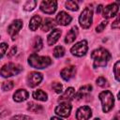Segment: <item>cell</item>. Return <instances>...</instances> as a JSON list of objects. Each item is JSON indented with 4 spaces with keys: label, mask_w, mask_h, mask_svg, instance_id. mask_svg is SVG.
<instances>
[{
    "label": "cell",
    "mask_w": 120,
    "mask_h": 120,
    "mask_svg": "<svg viewBox=\"0 0 120 120\" xmlns=\"http://www.w3.org/2000/svg\"><path fill=\"white\" fill-rule=\"evenodd\" d=\"M111 53L108 50L104 48H98L92 52L91 58L94 61V68L105 67L109 60L111 59Z\"/></svg>",
    "instance_id": "obj_1"
},
{
    "label": "cell",
    "mask_w": 120,
    "mask_h": 120,
    "mask_svg": "<svg viewBox=\"0 0 120 120\" xmlns=\"http://www.w3.org/2000/svg\"><path fill=\"white\" fill-rule=\"evenodd\" d=\"M28 64L34 68H45L52 64V60L49 56H39L37 53H32L28 57Z\"/></svg>",
    "instance_id": "obj_2"
},
{
    "label": "cell",
    "mask_w": 120,
    "mask_h": 120,
    "mask_svg": "<svg viewBox=\"0 0 120 120\" xmlns=\"http://www.w3.org/2000/svg\"><path fill=\"white\" fill-rule=\"evenodd\" d=\"M98 98L101 101L103 112H110L112 110V108L113 107V104H114V98H113V96H112V92H110L109 90L102 91L98 95Z\"/></svg>",
    "instance_id": "obj_3"
},
{
    "label": "cell",
    "mask_w": 120,
    "mask_h": 120,
    "mask_svg": "<svg viewBox=\"0 0 120 120\" xmlns=\"http://www.w3.org/2000/svg\"><path fill=\"white\" fill-rule=\"evenodd\" d=\"M22 70V67L21 65L15 63H8L2 67V68L0 69V74L4 78H8L19 74Z\"/></svg>",
    "instance_id": "obj_4"
},
{
    "label": "cell",
    "mask_w": 120,
    "mask_h": 120,
    "mask_svg": "<svg viewBox=\"0 0 120 120\" xmlns=\"http://www.w3.org/2000/svg\"><path fill=\"white\" fill-rule=\"evenodd\" d=\"M92 20H93V10L91 8L87 7L82 11L79 17V22L82 28L86 29L90 27L92 23Z\"/></svg>",
    "instance_id": "obj_5"
},
{
    "label": "cell",
    "mask_w": 120,
    "mask_h": 120,
    "mask_svg": "<svg viewBox=\"0 0 120 120\" xmlns=\"http://www.w3.org/2000/svg\"><path fill=\"white\" fill-rule=\"evenodd\" d=\"M88 50V45H87V41L86 40H82L79 41L78 43H76L71 49L70 52L73 55L75 56H82L87 52Z\"/></svg>",
    "instance_id": "obj_6"
},
{
    "label": "cell",
    "mask_w": 120,
    "mask_h": 120,
    "mask_svg": "<svg viewBox=\"0 0 120 120\" xmlns=\"http://www.w3.org/2000/svg\"><path fill=\"white\" fill-rule=\"evenodd\" d=\"M54 112L59 116L68 117L70 114V112H71V105H70L69 102H63V103L59 104L54 109Z\"/></svg>",
    "instance_id": "obj_7"
},
{
    "label": "cell",
    "mask_w": 120,
    "mask_h": 120,
    "mask_svg": "<svg viewBox=\"0 0 120 120\" xmlns=\"http://www.w3.org/2000/svg\"><path fill=\"white\" fill-rule=\"evenodd\" d=\"M57 8V2L56 1H42L40 4V9L44 13L52 14Z\"/></svg>",
    "instance_id": "obj_8"
},
{
    "label": "cell",
    "mask_w": 120,
    "mask_h": 120,
    "mask_svg": "<svg viewBox=\"0 0 120 120\" xmlns=\"http://www.w3.org/2000/svg\"><path fill=\"white\" fill-rule=\"evenodd\" d=\"M42 79L43 77L41 73L33 71V72H30L27 76V83L30 87H35L41 82Z\"/></svg>",
    "instance_id": "obj_9"
},
{
    "label": "cell",
    "mask_w": 120,
    "mask_h": 120,
    "mask_svg": "<svg viewBox=\"0 0 120 120\" xmlns=\"http://www.w3.org/2000/svg\"><path fill=\"white\" fill-rule=\"evenodd\" d=\"M117 12H118V3H112V4H110V5L106 6L103 8L102 15H103L104 18L109 19V18H112V17L115 16Z\"/></svg>",
    "instance_id": "obj_10"
},
{
    "label": "cell",
    "mask_w": 120,
    "mask_h": 120,
    "mask_svg": "<svg viewBox=\"0 0 120 120\" xmlns=\"http://www.w3.org/2000/svg\"><path fill=\"white\" fill-rule=\"evenodd\" d=\"M92 115V110L88 106H82L76 112L77 120H88Z\"/></svg>",
    "instance_id": "obj_11"
},
{
    "label": "cell",
    "mask_w": 120,
    "mask_h": 120,
    "mask_svg": "<svg viewBox=\"0 0 120 120\" xmlns=\"http://www.w3.org/2000/svg\"><path fill=\"white\" fill-rule=\"evenodd\" d=\"M23 23L22 20H15L11 24H9V26L8 27V33L12 37V38H14V37L19 33V31L22 29Z\"/></svg>",
    "instance_id": "obj_12"
},
{
    "label": "cell",
    "mask_w": 120,
    "mask_h": 120,
    "mask_svg": "<svg viewBox=\"0 0 120 120\" xmlns=\"http://www.w3.org/2000/svg\"><path fill=\"white\" fill-rule=\"evenodd\" d=\"M71 20H72L71 16L65 11H60L56 15V18H55L56 23H58L60 25H68L70 23Z\"/></svg>",
    "instance_id": "obj_13"
},
{
    "label": "cell",
    "mask_w": 120,
    "mask_h": 120,
    "mask_svg": "<svg viewBox=\"0 0 120 120\" xmlns=\"http://www.w3.org/2000/svg\"><path fill=\"white\" fill-rule=\"evenodd\" d=\"M75 73H76V68L74 66H69V67L64 68L61 70L60 75L65 81H69L71 78L75 76Z\"/></svg>",
    "instance_id": "obj_14"
},
{
    "label": "cell",
    "mask_w": 120,
    "mask_h": 120,
    "mask_svg": "<svg viewBox=\"0 0 120 120\" xmlns=\"http://www.w3.org/2000/svg\"><path fill=\"white\" fill-rule=\"evenodd\" d=\"M75 97V89L73 87H68L59 98L60 102H69L71 99H73Z\"/></svg>",
    "instance_id": "obj_15"
},
{
    "label": "cell",
    "mask_w": 120,
    "mask_h": 120,
    "mask_svg": "<svg viewBox=\"0 0 120 120\" xmlns=\"http://www.w3.org/2000/svg\"><path fill=\"white\" fill-rule=\"evenodd\" d=\"M28 96H29V94H28V92L26 90H24V89H19V90H17L14 93L13 99L15 101H17V102H22V101H24L25 99H27Z\"/></svg>",
    "instance_id": "obj_16"
},
{
    "label": "cell",
    "mask_w": 120,
    "mask_h": 120,
    "mask_svg": "<svg viewBox=\"0 0 120 120\" xmlns=\"http://www.w3.org/2000/svg\"><path fill=\"white\" fill-rule=\"evenodd\" d=\"M77 34H78V28L76 26H73L66 35V38H65V42L68 43V44H70L72 43L76 37H77Z\"/></svg>",
    "instance_id": "obj_17"
},
{
    "label": "cell",
    "mask_w": 120,
    "mask_h": 120,
    "mask_svg": "<svg viewBox=\"0 0 120 120\" xmlns=\"http://www.w3.org/2000/svg\"><path fill=\"white\" fill-rule=\"evenodd\" d=\"M61 36V30L60 29H53L51 34L48 36V44L49 45H53L60 38Z\"/></svg>",
    "instance_id": "obj_18"
},
{
    "label": "cell",
    "mask_w": 120,
    "mask_h": 120,
    "mask_svg": "<svg viewBox=\"0 0 120 120\" xmlns=\"http://www.w3.org/2000/svg\"><path fill=\"white\" fill-rule=\"evenodd\" d=\"M91 91H92V86H91L90 84L83 85V86H82V87L80 88V90H79L77 93H75L74 98L80 99V98H82V97H84L85 95H87L88 93H90Z\"/></svg>",
    "instance_id": "obj_19"
},
{
    "label": "cell",
    "mask_w": 120,
    "mask_h": 120,
    "mask_svg": "<svg viewBox=\"0 0 120 120\" xmlns=\"http://www.w3.org/2000/svg\"><path fill=\"white\" fill-rule=\"evenodd\" d=\"M55 24H56V22H54L53 19L46 18L44 20V22H42V24H41V30L44 31V32H47V31L51 30V29H52L55 26Z\"/></svg>",
    "instance_id": "obj_20"
},
{
    "label": "cell",
    "mask_w": 120,
    "mask_h": 120,
    "mask_svg": "<svg viewBox=\"0 0 120 120\" xmlns=\"http://www.w3.org/2000/svg\"><path fill=\"white\" fill-rule=\"evenodd\" d=\"M41 24V18L38 15H35L31 18L30 20V23H29V28L32 31H36L39 25Z\"/></svg>",
    "instance_id": "obj_21"
},
{
    "label": "cell",
    "mask_w": 120,
    "mask_h": 120,
    "mask_svg": "<svg viewBox=\"0 0 120 120\" xmlns=\"http://www.w3.org/2000/svg\"><path fill=\"white\" fill-rule=\"evenodd\" d=\"M33 98L37 100H40V101H46L47 98H48V96L47 94L41 90V89H38V90H36L33 92Z\"/></svg>",
    "instance_id": "obj_22"
},
{
    "label": "cell",
    "mask_w": 120,
    "mask_h": 120,
    "mask_svg": "<svg viewBox=\"0 0 120 120\" xmlns=\"http://www.w3.org/2000/svg\"><path fill=\"white\" fill-rule=\"evenodd\" d=\"M27 109H28V111H30L32 112H38L42 111V106L38 103H35V102H29L27 104Z\"/></svg>",
    "instance_id": "obj_23"
},
{
    "label": "cell",
    "mask_w": 120,
    "mask_h": 120,
    "mask_svg": "<svg viewBox=\"0 0 120 120\" xmlns=\"http://www.w3.org/2000/svg\"><path fill=\"white\" fill-rule=\"evenodd\" d=\"M33 50L35 52H38L42 48V39L40 37H36L33 41Z\"/></svg>",
    "instance_id": "obj_24"
},
{
    "label": "cell",
    "mask_w": 120,
    "mask_h": 120,
    "mask_svg": "<svg viewBox=\"0 0 120 120\" xmlns=\"http://www.w3.org/2000/svg\"><path fill=\"white\" fill-rule=\"evenodd\" d=\"M36 6H37V1L30 0V1L25 2V4L23 5V9L27 11H31L36 8Z\"/></svg>",
    "instance_id": "obj_25"
},
{
    "label": "cell",
    "mask_w": 120,
    "mask_h": 120,
    "mask_svg": "<svg viewBox=\"0 0 120 120\" xmlns=\"http://www.w3.org/2000/svg\"><path fill=\"white\" fill-rule=\"evenodd\" d=\"M64 54H65V49H64V47H62V46H56L54 48V50H53V55H54V57L59 58V57H62Z\"/></svg>",
    "instance_id": "obj_26"
},
{
    "label": "cell",
    "mask_w": 120,
    "mask_h": 120,
    "mask_svg": "<svg viewBox=\"0 0 120 120\" xmlns=\"http://www.w3.org/2000/svg\"><path fill=\"white\" fill-rule=\"evenodd\" d=\"M66 8L72 11H77L79 9V6L75 1H67L66 2Z\"/></svg>",
    "instance_id": "obj_27"
},
{
    "label": "cell",
    "mask_w": 120,
    "mask_h": 120,
    "mask_svg": "<svg viewBox=\"0 0 120 120\" xmlns=\"http://www.w3.org/2000/svg\"><path fill=\"white\" fill-rule=\"evenodd\" d=\"M120 62L117 61L115 64H114V67H113V73H114V76H115V79L117 82L120 81V72H119V69H120Z\"/></svg>",
    "instance_id": "obj_28"
},
{
    "label": "cell",
    "mask_w": 120,
    "mask_h": 120,
    "mask_svg": "<svg viewBox=\"0 0 120 120\" xmlns=\"http://www.w3.org/2000/svg\"><path fill=\"white\" fill-rule=\"evenodd\" d=\"M13 87H14V82H13L12 81L4 82L3 84H2V89L5 90V91H9V90H11Z\"/></svg>",
    "instance_id": "obj_29"
},
{
    "label": "cell",
    "mask_w": 120,
    "mask_h": 120,
    "mask_svg": "<svg viewBox=\"0 0 120 120\" xmlns=\"http://www.w3.org/2000/svg\"><path fill=\"white\" fill-rule=\"evenodd\" d=\"M52 89L54 90V92L57 93V94H61V93L63 92V85H62L60 82H52Z\"/></svg>",
    "instance_id": "obj_30"
},
{
    "label": "cell",
    "mask_w": 120,
    "mask_h": 120,
    "mask_svg": "<svg viewBox=\"0 0 120 120\" xmlns=\"http://www.w3.org/2000/svg\"><path fill=\"white\" fill-rule=\"evenodd\" d=\"M10 120H31V118H30V116H28V115L19 114V115H15V116H13Z\"/></svg>",
    "instance_id": "obj_31"
},
{
    "label": "cell",
    "mask_w": 120,
    "mask_h": 120,
    "mask_svg": "<svg viewBox=\"0 0 120 120\" xmlns=\"http://www.w3.org/2000/svg\"><path fill=\"white\" fill-rule=\"evenodd\" d=\"M8 49V44L7 43H0V58L4 56Z\"/></svg>",
    "instance_id": "obj_32"
},
{
    "label": "cell",
    "mask_w": 120,
    "mask_h": 120,
    "mask_svg": "<svg viewBox=\"0 0 120 120\" xmlns=\"http://www.w3.org/2000/svg\"><path fill=\"white\" fill-rule=\"evenodd\" d=\"M97 84L101 86V87H103V86H105L107 84V80L104 77H98L97 79Z\"/></svg>",
    "instance_id": "obj_33"
},
{
    "label": "cell",
    "mask_w": 120,
    "mask_h": 120,
    "mask_svg": "<svg viewBox=\"0 0 120 120\" xmlns=\"http://www.w3.org/2000/svg\"><path fill=\"white\" fill-rule=\"evenodd\" d=\"M107 25V21H103V22H100V24L99 25H98L97 26V28H96V31L97 32H102L103 30H104V27Z\"/></svg>",
    "instance_id": "obj_34"
},
{
    "label": "cell",
    "mask_w": 120,
    "mask_h": 120,
    "mask_svg": "<svg viewBox=\"0 0 120 120\" xmlns=\"http://www.w3.org/2000/svg\"><path fill=\"white\" fill-rule=\"evenodd\" d=\"M119 22V18L117 17V18H116V20L112 22V28H114V29H118V28H119V22Z\"/></svg>",
    "instance_id": "obj_35"
},
{
    "label": "cell",
    "mask_w": 120,
    "mask_h": 120,
    "mask_svg": "<svg viewBox=\"0 0 120 120\" xmlns=\"http://www.w3.org/2000/svg\"><path fill=\"white\" fill-rule=\"evenodd\" d=\"M16 51H17V47H16V46H13V47L11 48V50H10V52H8V57H11L12 55H14V54L16 53Z\"/></svg>",
    "instance_id": "obj_36"
},
{
    "label": "cell",
    "mask_w": 120,
    "mask_h": 120,
    "mask_svg": "<svg viewBox=\"0 0 120 120\" xmlns=\"http://www.w3.org/2000/svg\"><path fill=\"white\" fill-rule=\"evenodd\" d=\"M101 9H102V6H101V5H99V6L98 7V8H97V12H98V13H99Z\"/></svg>",
    "instance_id": "obj_37"
},
{
    "label": "cell",
    "mask_w": 120,
    "mask_h": 120,
    "mask_svg": "<svg viewBox=\"0 0 120 120\" xmlns=\"http://www.w3.org/2000/svg\"><path fill=\"white\" fill-rule=\"evenodd\" d=\"M51 120H62V119H60V118H58V117H55V116H54V117H52V118H51Z\"/></svg>",
    "instance_id": "obj_38"
},
{
    "label": "cell",
    "mask_w": 120,
    "mask_h": 120,
    "mask_svg": "<svg viewBox=\"0 0 120 120\" xmlns=\"http://www.w3.org/2000/svg\"><path fill=\"white\" fill-rule=\"evenodd\" d=\"M93 120H100L99 118H95V119H93Z\"/></svg>",
    "instance_id": "obj_39"
}]
</instances>
